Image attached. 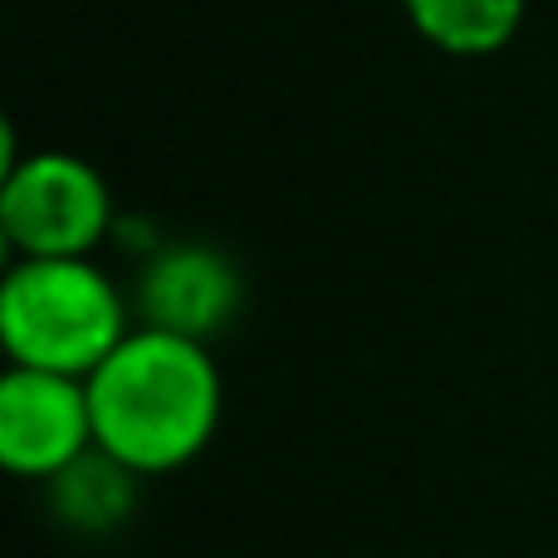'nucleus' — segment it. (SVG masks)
I'll use <instances>...</instances> for the list:
<instances>
[{
	"mask_svg": "<svg viewBox=\"0 0 558 558\" xmlns=\"http://www.w3.org/2000/svg\"><path fill=\"white\" fill-rule=\"evenodd\" d=\"M94 441L137 475H172L221 426V367L211 348L137 324L88 373Z\"/></svg>",
	"mask_w": 558,
	"mask_h": 558,
	"instance_id": "f257e3e1",
	"label": "nucleus"
},
{
	"mask_svg": "<svg viewBox=\"0 0 558 558\" xmlns=\"http://www.w3.org/2000/svg\"><path fill=\"white\" fill-rule=\"evenodd\" d=\"M133 333L128 299L88 260H15L0 284V343L10 367L84 377Z\"/></svg>",
	"mask_w": 558,
	"mask_h": 558,
	"instance_id": "f03ea898",
	"label": "nucleus"
},
{
	"mask_svg": "<svg viewBox=\"0 0 558 558\" xmlns=\"http://www.w3.org/2000/svg\"><path fill=\"white\" fill-rule=\"evenodd\" d=\"M108 182L74 153H29L0 172V231L15 260H88L113 231Z\"/></svg>",
	"mask_w": 558,
	"mask_h": 558,
	"instance_id": "7ed1b4c3",
	"label": "nucleus"
},
{
	"mask_svg": "<svg viewBox=\"0 0 558 558\" xmlns=\"http://www.w3.org/2000/svg\"><path fill=\"white\" fill-rule=\"evenodd\" d=\"M94 412L84 377L5 367L0 377V465L20 481H54L94 451Z\"/></svg>",
	"mask_w": 558,
	"mask_h": 558,
	"instance_id": "20e7f679",
	"label": "nucleus"
},
{
	"mask_svg": "<svg viewBox=\"0 0 558 558\" xmlns=\"http://www.w3.org/2000/svg\"><path fill=\"white\" fill-rule=\"evenodd\" d=\"M133 304L143 328L211 343L241 314L245 279L231 255L216 251V245H157L137 270Z\"/></svg>",
	"mask_w": 558,
	"mask_h": 558,
	"instance_id": "39448f33",
	"label": "nucleus"
},
{
	"mask_svg": "<svg viewBox=\"0 0 558 558\" xmlns=\"http://www.w3.org/2000/svg\"><path fill=\"white\" fill-rule=\"evenodd\" d=\"M137 481L143 475L94 446L88 456H78L69 471H59L49 481V510H54V520L64 530L84 534V539H104V534L123 530L133 520Z\"/></svg>",
	"mask_w": 558,
	"mask_h": 558,
	"instance_id": "423d86ee",
	"label": "nucleus"
},
{
	"mask_svg": "<svg viewBox=\"0 0 558 558\" xmlns=\"http://www.w3.org/2000/svg\"><path fill=\"white\" fill-rule=\"evenodd\" d=\"M402 5L416 35L456 59L495 54L524 25V0H402Z\"/></svg>",
	"mask_w": 558,
	"mask_h": 558,
	"instance_id": "0eeeda50",
	"label": "nucleus"
}]
</instances>
